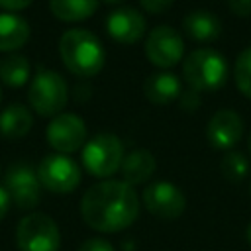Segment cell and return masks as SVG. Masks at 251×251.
Returning a JSON list of instances; mask_svg holds the SVG:
<instances>
[{
	"label": "cell",
	"mask_w": 251,
	"mask_h": 251,
	"mask_svg": "<svg viewBox=\"0 0 251 251\" xmlns=\"http://www.w3.org/2000/svg\"><path fill=\"white\" fill-rule=\"evenodd\" d=\"M139 214V196L124 180H100L80 198L84 224L102 233H116L129 227Z\"/></svg>",
	"instance_id": "obj_1"
},
{
	"label": "cell",
	"mask_w": 251,
	"mask_h": 251,
	"mask_svg": "<svg viewBox=\"0 0 251 251\" xmlns=\"http://www.w3.org/2000/svg\"><path fill=\"white\" fill-rule=\"evenodd\" d=\"M59 55L67 71L80 78L98 75L106 63L104 45L92 31L82 27H71L61 35Z\"/></svg>",
	"instance_id": "obj_2"
},
{
	"label": "cell",
	"mask_w": 251,
	"mask_h": 251,
	"mask_svg": "<svg viewBox=\"0 0 251 251\" xmlns=\"http://www.w3.org/2000/svg\"><path fill=\"white\" fill-rule=\"evenodd\" d=\"M227 71L226 57L210 47L194 49L182 61V78L188 88L196 92H214L222 88L227 80Z\"/></svg>",
	"instance_id": "obj_3"
},
{
	"label": "cell",
	"mask_w": 251,
	"mask_h": 251,
	"mask_svg": "<svg viewBox=\"0 0 251 251\" xmlns=\"http://www.w3.org/2000/svg\"><path fill=\"white\" fill-rule=\"evenodd\" d=\"M27 100L31 110L41 118H55L63 114L69 102V86L63 75L51 69H41L31 78L27 88Z\"/></svg>",
	"instance_id": "obj_4"
},
{
	"label": "cell",
	"mask_w": 251,
	"mask_h": 251,
	"mask_svg": "<svg viewBox=\"0 0 251 251\" xmlns=\"http://www.w3.org/2000/svg\"><path fill=\"white\" fill-rule=\"evenodd\" d=\"M122 139L114 133H96L82 147V165L84 169L98 178H108L120 171L124 161Z\"/></svg>",
	"instance_id": "obj_5"
},
{
	"label": "cell",
	"mask_w": 251,
	"mask_h": 251,
	"mask_svg": "<svg viewBox=\"0 0 251 251\" xmlns=\"http://www.w3.org/2000/svg\"><path fill=\"white\" fill-rule=\"evenodd\" d=\"M16 245L20 251H59L61 231L57 222L41 212H31L18 222Z\"/></svg>",
	"instance_id": "obj_6"
},
{
	"label": "cell",
	"mask_w": 251,
	"mask_h": 251,
	"mask_svg": "<svg viewBox=\"0 0 251 251\" xmlns=\"http://www.w3.org/2000/svg\"><path fill=\"white\" fill-rule=\"evenodd\" d=\"M37 176L41 186L55 194H69L80 184L78 165L63 153L45 155L37 167Z\"/></svg>",
	"instance_id": "obj_7"
},
{
	"label": "cell",
	"mask_w": 251,
	"mask_h": 251,
	"mask_svg": "<svg viewBox=\"0 0 251 251\" xmlns=\"http://www.w3.org/2000/svg\"><path fill=\"white\" fill-rule=\"evenodd\" d=\"M145 57L151 65L171 69L184 57V39L173 25H155L145 37Z\"/></svg>",
	"instance_id": "obj_8"
},
{
	"label": "cell",
	"mask_w": 251,
	"mask_h": 251,
	"mask_svg": "<svg viewBox=\"0 0 251 251\" xmlns=\"http://www.w3.org/2000/svg\"><path fill=\"white\" fill-rule=\"evenodd\" d=\"M4 188L20 210H33L41 200L37 171L27 163H14L4 176Z\"/></svg>",
	"instance_id": "obj_9"
},
{
	"label": "cell",
	"mask_w": 251,
	"mask_h": 251,
	"mask_svg": "<svg viewBox=\"0 0 251 251\" xmlns=\"http://www.w3.org/2000/svg\"><path fill=\"white\" fill-rule=\"evenodd\" d=\"M45 137H47V143L57 153L69 155V153H75V151L84 147L86 124L80 116L71 114V112H63L49 122L47 129H45Z\"/></svg>",
	"instance_id": "obj_10"
},
{
	"label": "cell",
	"mask_w": 251,
	"mask_h": 251,
	"mask_svg": "<svg viewBox=\"0 0 251 251\" xmlns=\"http://www.w3.org/2000/svg\"><path fill=\"white\" fill-rule=\"evenodd\" d=\"M141 200L149 214L163 218V220H175L182 216L186 208L184 192L176 184L167 182V180H157L145 186Z\"/></svg>",
	"instance_id": "obj_11"
},
{
	"label": "cell",
	"mask_w": 251,
	"mask_h": 251,
	"mask_svg": "<svg viewBox=\"0 0 251 251\" xmlns=\"http://www.w3.org/2000/svg\"><path fill=\"white\" fill-rule=\"evenodd\" d=\"M241 135H243V120L235 110H229V108L218 110L208 120L206 139L214 149L227 151L233 145H237Z\"/></svg>",
	"instance_id": "obj_12"
},
{
	"label": "cell",
	"mask_w": 251,
	"mask_h": 251,
	"mask_svg": "<svg viewBox=\"0 0 251 251\" xmlns=\"http://www.w3.org/2000/svg\"><path fill=\"white\" fill-rule=\"evenodd\" d=\"M145 18L141 16L139 10L124 6L114 10L108 18H106V31L108 35L124 45H133L137 43L143 35H145Z\"/></svg>",
	"instance_id": "obj_13"
},
{
	"label": "cell",
	"mask_w": 251,
	"mask_h": 251,
	"mask_svg": "<svg viewBox=\"0 0 251 251\" xmlns=\"http://www.w3.org/2000/svg\"><path fill=\"white\" fill-rule=\"evenodd\" d=\"M143 94L151 104L167 106L182 94V86L175 73H153L143 80Z\"/></svg>",
	"instance_id": "obj_14"
},
{
	"label": "cell",
	"mask_w": 251,
	"mask_h": 251,
	"mask_svg": "<svg viewBox=\"0 0 251 251\" xmlns=\"http://www.w3.org/2000/svg\"><path fill=\"white\" fill-rule=\"evenodd\" d=\"M157 169V159L149 149H133L122 161V180L129 186L147 182Z\"/></svg>",
	"instance_id": "obj_15"
},
{
	"label": "cell",
	"mask_w": 251,
	"mask_h": 251,
	"mask_svg": "<svg viewBox=\"0 0 251 251\" xmlns=\"http://www.w3.org/2000/svg\"><path fill=\"white\" fill-rule=\"evenodd\" d=\"M182 31L200 43H208L220 37L222 33V22L216 14L208 10H192L182 20Z\"/></svg>",
	"instance_id": "obj_16"
},
{
	"label": "cell",
	"mask_w": 251,
	"mask_h": 251,
	"mask_svg": "<svg viewBox=\"0 0 251 251\" xmlns=\"http://www.w3.org/2000/svg\"><path fill=\"white\" fill-rule=\"evenodd\" d=\"M33 116L24 104H8L0 114V135L6 139H22L29 133Z\"/></svg>",
	"instance_id": "obj_17"
},
{
	"label": "cell",
	"mask_w": 251,
	"mask_h": 251,
	"mask_svg": "<svg viewBox=\"0 0 251 251\" xmlns=\"http://www.w3.org/2000/svg\"><path fill=\"white\" fill-rule=\"evenodd\" d=\"M29 24L18 14H0V51H16L24 47L29 39Z\"/></svg>",
	"instance_id": "obj_18"
},
{
	"label": "cell",
	"mask_w": 251,
	"mask_h": 251,
	"mask_svg": "<svg viewBox=\"0 0 251 251\" xmlns=\"http://www.w3.org/2000/svg\"><path fill=\"white\" fill-rule=\"evenodd\" d=\"M51 14L67 24L84 22L98 10V0H49Z\"/></svg>",
	"instance_id": "obj_19"
},
{
	"label": "cell",
	"mask_w": 251,
	"mask_h": 251,
	"mask_svg": "<svg viewBox=\"0 0 251 251\" xmlns=\"http://www.w3.org/2000/svg\"><path fill=\"white\" fill-rule=\"evenodd\" d=\"M29 61L24 55H10L0 61V80L10 88H20L29 80Z\"/></svg>",
	"instance_id": "obj_20"
},
{
	"label": "cell",
	"mask_w": 251,
	"mask_h": 251,
	"mask_svg": "<svg viewBox=\"0 0 251 251\" xmlns=\"http://www.w3.org/2000/svg\"><path fill=\"white\" fill-rule=\"evenodd\" d=\"M220 169H222V175L229 182H239L249 173V161L241 151H227L222 159Z\"/></svg>",
	"instance_id": "obj_21"
},
{
	"label": "cell",
	"mask_w": 251,
	"mask_h": 251,
	"mask_svg": "<svg viewBox=\"0 0 251 251\" xmlns=\"http://www.w3.org/2000/svg\"><path fill=\"white\" fill-rule=\"evenodd\" d=\"M233 76H235V84L239 88V92L251 100V45L245 47L237 61H235V69H233Z\"/></svg>",
	"instance_id": "obj_22"
},
{
	"label": "cell",
	"mask_w": 251,
	"mask_h": 251,
	"mask_svg": "<svg viewBox=\"0 0 251 251\" xmlns=\"http://www.w3.org/2000/svg\"><path fill=\"white\" fill-rule=\"evenodd\" d=\"M178 102H180V108H182L184 112H196L198 106H200V92L188 88V90H184V92L178 96Z\"/></svg>",
	"instance_id": "obj_23"
},
{
	"label": "cell",
	"mask_w": 251,
	"mask_h": 251,
	"mask_svg": "<svg viewBox=\"0 0 251 251\" xmlns=\"http://www.w3.org/2000/svg\"><path fill=\"white\" fill-rule=\"evenodd\" d=\"M175 0H139L141 8L149 14H163L173 6Z\"/></svg>",
	"instance_id": "obj_24"
},
{
	"label": "cell",
	"mask_w": 251,
	"mask_h": 251,
	"mask_svg": "<svg viewBox=\"0 0 251 251\" xmlns=\"http://www.w3.org/2000/svg\"><path fill=\"white\" fill-rule=\"evenodd\" d=\"M78 251H116L106 239H100V237H92V239H86Z\"/></svg>",
	"instance_id": "obj_25"
},
{
	"label": "cell",
	"mask_w": 251,
	"mask_h": 251,
	"mask_svg": "<svg viewBox=\"0 0 251 251\" xmlns=\"http://www.w3.org/2000/svg\"><path fill=\"white\" fill-rule=\"evenodd\" d=\"M227 6L239 18L251 16V0H227Z\"/></svg>",
	"instance_id": "obj_26"
},
{
	"label": "cell",
	"mask_w": 251,
	"mask_h": 251,
	"mask_svg": "<svg viewBox=\"0 0 251 251\" xmlns=\"http://www.w3.org/2000/svg\"><path fill=\"white\" fill-rule=\"evenodd\" d=\"M33 0H0V8H4L6 12H20V10H25L27 6H31Z\"/></svg>",
	"instance_id": "obj_27"
},
{
	"label": "cell",
	"mask_w": 251,
	"mask_h": 251,
	"mask_svg": "<svg viewBox=\"0 0 251 251\" xmlns=\"http://www.w3.org/2000/svg\"><path fill=\"white\" fill-rule=\"evenodd\" d=\"M10 204H12V198H10L8 190L4 186H0V222L6 218V214L10 210Z\"/></svg>",
	"instance_id": "obj_28"
},
{
	"label": "cell",
	"mask_w": 251,
	"mask_h": 251,
	"mask_svg": "<svg viewBox=\"0 0 251 251\" xmlns=\"http://www.w3.org/2000/svg\"><path fill=\"white\" fill-rule=\"evenodd\" d=\"M245 235H247V241H249V245H251V222H249V226H247V231H245Z\"/></svg>",
	"instance_id": "obj_29"
},
{
	"label": "cell",
	"mask_w": 251,
	"mask_h": 251,
	"mask_svg": "<svg viewBox=\"0 0 251 251\" xmlns=\"http://www.w3.org/2000/svg\"><path fill=\"white\" fill-rule=\"evenodd\" d=\"M106 4H120V2H124V0H104Z\"/></svg>",
	"instance_id": "obj_30"
},
{
	"label": "cell",
	"mask_w": 251,
	"mask_h": 251,
	"mask_svg": "<svg viewBox=\"0 0 251 251\" xmlns=\"http://www.w3.org/2000/svg\"><path fill=\"white\" fill-rule=\"evenodd\" d=\"M247 149H249V153H251V135H249V139H247Z\"/></svg>",
	"instance_id": "obj_31"
},
{
	"label": "cell",
	"mask_w": 251,
	"mask_h": 251,
	"mask_svg": "<svg viewBox=\"0 0 251 251\" xmlns=\"http://www.w3.org/2000/svg\"><path fill=\"white\" fill-rule=\"evenodd\" d=\"M0 102H2V88H0Z\"/></svg>",
	"instance_id": "obj_32"
}]
</instances>
